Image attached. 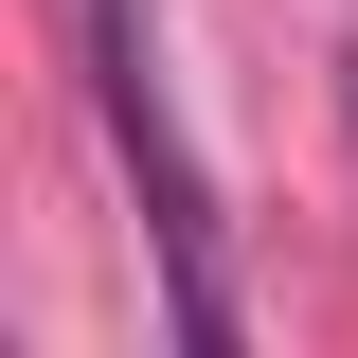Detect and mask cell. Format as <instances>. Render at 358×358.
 <instances>
[{
    "mask_svg": "<svg viewBox=\"0 0 358 358\" xmlns=\"http://www.w3.org/2000/svg\"><path fill=\"white\" fill-rule=\"evenodd\" d=\"M72 54H90V108H108V143H126V179H143V233H162V322L215 358V341H233L215 179H197V143H179V90H162V36H143V0H72Z\"/></svg>",
    "mask_w": 358,
    "mask_h": 358,
    "instance_id": "1",
    "label": "cell"
}]
</instances>
